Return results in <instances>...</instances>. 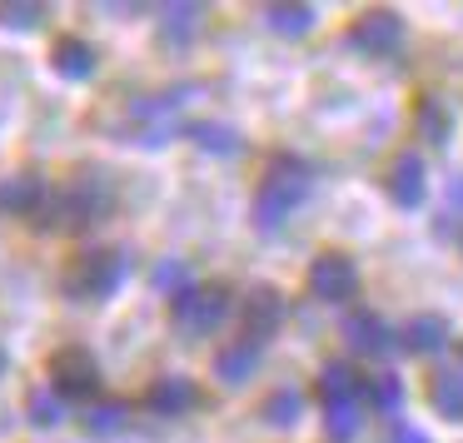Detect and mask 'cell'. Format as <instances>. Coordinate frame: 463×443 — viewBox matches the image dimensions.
Wrapping results in <instances>:
<instances>
[{
	"label": "cell",
	"instance_id": "6da1fadb",
	"mask_svg": "<svg viewBox=\"0 0 463 443\" xmlns=\"http://www.w3.org/2000/svg\"><path fill=\"white\" fill-rule=\"evenodd\" d=\"M309 184H314V174H309V165H304L299 155H274L269 170H264V180H260V190H254V230L260 234L284 230V220L299 210V200L309 194Z\"/></svg>",
	"mask_w": 463,
	"mask_h": 443
},
{
	"label": "cell",
	"instance_id": "7a4b0ae2",
	"mask_svg": "<svg viewBox=\"0 0 463 443\" xmlns=\"http://www.w3.org/2000/svg\"><path fill=\"white\" fill-rule=\"evenodd\" d=\"M41 214H55L51 224L55 230H71V234L95 230V224H105L115 214V184L100 170H80V174H71V184L61 194L45 200Z\"/></svg>",
	"mask_w": 463,
	"mask_h": 443
},
{
	"label": "cell",
	"instance_id": "3957f363",
	"mask_svg": "<svg viewBox=\"0 0 463 443\" xmlns=\"http://www.w3.org/2000/svg\"><path fill=\"white\" fill-rule=\"evenodd\" d=\"M230 289L224 284H190L184 294H175L170 304V324L184 334V339H200V334L220 329L224 314H230Z\"/></svg>",
	"mask_w": 463,
	"mask_h": 443
},
{
	"label": "cell",
	"instance_id": "277c9868",
	"mask_svg": "<svg viewBox=\"0 0 463 443\" xmlns=\"http://www.w3.org/2000/svg\"><path fill=\"white\" fill-rule=\"evenodd\" d=\"M125 269H130V259H125L120 250H85L80 259L65 269V294H71V299H110V294L120 289Z\"/></svg>",
	"mask_w": 463,
	"mask_h": 443
},
{
	"label": "cell",
	"instance_id": "5b68a950",
	"mask_svg": "<svg viewBox=\"0 0 463 443\" xmlns=\"http://www.w3.org/2000/svg\"><path fill=\"white\" fill-rule=\"evenodd\" d=\"M51 389L55 399H71V403H85L100 393V363H95L90 349L80 344H65V349L51 353Z\"/></svg>",
	"mask_w": 463,
	"mask_h": 443
},
{
	"label": "cell",
	"instance_id": "8992f818",
	"mask_svg": "<svg viewBox=\"0 0 463 443\" xmlns=\"http://www.w3.org/2000/svg\"><path fill=\"white\" fill-rule=\"evenodd\" d=\"M309 294H314V299H324V304L354 299V294H359V269H354L349 254H339V250L319 254V259L309 264Z\"/></svg>",
	"mask_w": 463,
	"mask_h": 443
},
{
	"label": "cell",
	"instance_id": "52a82bcc",
	"mask_svg": "<svg viewBox=\"0 0 463 443\" xmlns=\"http://www.w3.org/2000/svg\"><path fill=\"white\" fill-rule=\"evenodd\" d=\"M349 45L364 55H393L403 45V21L393 11H364L349 25Z\"/></svg>",
	"mask_w": 463,
	"mask_h": 443
},
{
	"label": "cell",
	"instance_id": "ba28073f",
	"mask_svg": "<svg viewBox=\"0 0 463 443\" xmlns=\"http://www.w3.org/2000/svg\"><path fill=\"white\" fill-rule=\"evenodd\" d=\"M284 324V294L274 284L244 294V339H254L264 349V339H274V329Z\"/></svg>",
	"mask_w": 463,
	"mask_h": 443
},
{
	"label": "cell",
	"instance_id": "9c48e42d",
	"mask_svg": "<svg viewBox=\"0 0 463 443\" xmlns=\"http://www.w3.org/2000/svg\"><path fill=\"white\" fill-rule=\"evenodd\" d=\"M45 200H51V184L41 180L35 170H21V174H5L0 180V210L5 214H41L45 210Z\"/></svg>",
	"mask_w": 463,
	"mask_h": 443
},
{
	"label": "cell",
	"instance_id": "30bf717a",
	"mask_svg": "<svg viewBox=\"0 0 463 443\" xmlns=\"http://www.w3.org/2000/svg\"><path fill=\"white\" fill-rule=\"evenodd\" d=\"M194 403H200V389H194L184 373H160V379L145 389V409L165 413V419H180V413H190Z\"/></svg>",
	"mask_w": 463,
	"mask_h": 443
},
{
	"label": "cell",
	"instance_id": "8fae6325",
	"mask_svg": "<svg viewBox=\"0 0 463 443\" xmlns=\"http://www.w3.org/2000/svg\"><path fill=\"white\" fill-rule=\"evenodd\" d=\"M389 200L403 204V210H413V204H423V190H429V174H423V160L419 155H399V160L389 165Z\"/></svg>",
	"mask_w": 463,
	"mask_h": 443
},
{
	"label": "cell",
	"instance_id": "7c38bea8",
	"mask_svg": "<svg viewBox=\"0 0 463 443\" xmlns=\"http://www.w3.org/2000/svg\"><path fill=\"white\" fill-rule=\"evenodd\" d=\"M254 369H260V344H254V339H230L220 353H214V379L230 383V389L250 383Z\"/></svg>",
	"mask_w": 463,
	"mask_h": 443
},
{
	"label": "cell",
	"instance_id": "4fadbf2b",
	"mask_svg": "<svg viewBox=\"0 0 463 443\" xmlns=\"http://www.w3.org/2000/svg\"><path fill=\"white\" fill-rule=\"evenodd\" d=\"M344 344H349L354 353H389L393 334L379 314H349V319H344Z\"/></svg>",
	"mask_w": 463,
	"mask_h": 443
},
{
	"label": "cell",
	"instance_id": "5bb4252c",
	"mask_svg": "<svg viewBox=\"0 0 463 443\" xmlns=\"http://www.w3.org/2000/svg\"><path fill=\"white\" fill-rule=\"evenodd\" d=\"M51 65H55V75H61V80H90V75H95L90 41H80V35H61V41H55V51H51Z\"/></svg>",
	"mask_w": 463,
	"mask_h": 443
},
{
	"label": "cell",
	"instance_id": "9a60e30c",
	"mask_svg": "<svg viewBox=\"0 0 463 443\" xmlns=\"http://www.w3.org/2000/svg\"><path fill=\"white\" fill-rule=\"evenodd\" d=\"M314 389H319V403H359L364 379L349 369V363H324Z\"/></svg>",
	"mask_w": 463,
	"mask_h": 443
},
{
	"label": "cell",
	"instance_id": "2e32d148",
	"mask_svg": "<svg viewBox=\"0 0 463 443\" xmlns=\"http://www.w3.org/2000/svg\"><path fill=\"white\" fill-rule=\"evenodd\" d=\"M449 344V319L443 314H419L403 324V349L409 353H439Z\"/></svg>",
	"mask_w": 463,
	"mask_h": 443
},
{
	"label": "cell",
	"instance_id": "e0dca14e",
	"mask_svg": "<svg viewBox=\"0 0 463 443\" xmlns=\"http://www.w3.org/2000/svg\"><path fill=\"white\" fill-rule=\"evenodd\" d=\"M184 135H190L200 150H210V155H240L244 150L240 130L224 125V120H190V125H184Z\"/></svg>",
	"mask_w": 463,
	"mask_h": 443
},
{
	"label": "cell",
	"instance_id": "ac0fdd59",
	"mask_svg": "<svg viewBox=\"0 0 463 443\" xmlns=\"http://www.w3.org/2000/svg\"><path fill=\"white\" fill-rule=\"evenodd\" d=\"M429 403L443 419H463V369H439L429 379Z\"/></svg>",
	"mask_w": 463,
	"mask_h": 443
},
{
	"label": "cell",
	"instance_id": "d6986e66",
	"mask_svg": "<svg viewBox=\"0 0 463 443\" xmlns=\"http://www.w3.org/2000/svg\"><path fill=\"white\" fill-rule=\"evenodd\" d=\"M314 21H319L314 5H299V0H289V5H264V25L274 35H309Z\"/></svg>",
	"mask_w": 463,
	"mask_h": 443
},
{
	"label": "cell",
	"instance_id": "ffe728a7",
	"mask_svg": "<svg viewBox=\"0 0 463 443\" xmlns=\"http://www.w3.org/2000/svg\"><path fill=\"white\" fill-rule=\"evenodd\" d=\"M413 125H419V135L429 145H449V135H453V120H449V110H443L439 95H423L419 110H413Z\"/></svg>",
	"mask_w": 463,
	"mask_h": 443
},
{
	"label": "cell",
	"instance_id": "44dd1931",
	"mask_svg": "<svg viewBox=\"0 0 463 443\" xmlns=\"http://www.w3.org/2000/svg\"><path fill=\"white\" fill-rule=\"evenodd\" d=\"M125 423H130V409H125L120 399L95 403V409L85 413V433H90V438H115V433H125Z\"/></svg>",
	"mask_w": 463,
	"mask_h": 443
},
{
	"label": "cell",
	"instance_id": "7402d4cb",
	"mask_svg": "<svg viewBox=\"0 0 463 443\" xmlns=\"http://www.w3.org/2000/svg\"><path fill=\"white\" fill-rule=\"evenodd\" d=\"M200 5H165L160 11V35L165 41H175V45H184L194 31H200Z\"/></svg>",
	"mask_w": 463,
	"mask_h": 443
},
{
	"label": "cell",
	"instance_id": "603a6c76",
	"mask_svg": "<svg viewBox=\"0 0 463 443\" xmlns=\"http://www.w3.org/2000/svg\"><path fill=\"white\" fill-rule=\"evenodd\" d=\"M299 409H304L299 389H274L269 399H264V423H274V429H294V423H299Z\"/></svg>",
	"mask_w": 463,
	"mask_h": 443
},
{
	"label": "cell",
	"instance_id": "cb8c5ba5",
	"mask_svg": "<svg viewBox=\"0 0 463 443\" xmlns=\"http://www.w3.org/2000/svg\"><path fill=\"white\" fill-rule=\"evenodd\" d=\"M364 393L373 399V409H379V413H399L403 409V379H399V373H373V379L364 383Z\"/></svg>",
	"mask_w": 463,
	"mask_h": 443
},
{
	"label": "cell",
	"instance_id": "d4e9b609",
	"mask_svg": "<svg viewBox=\"0 0 463 443\" xmlns=\"http://www.w3.org/2000/svg\"><path fill=\"white\" fill-rule=\"evenodd\" d=\"M324 433L334 443H349L359 433V403H324Z\"/></svg>",
	"mask_w": 463,
	"mask_h": 443
},
{
	"label": "cell",
	"instance_id": "484cf974",
	"mask_svg": "<svg viewBox=\"0 0 463 443\" xmlns=\"http://www.w3.org/2000/svg\"><path fill=\"white\" fill-rule=\"evenodd\" d=\"M0 25H5V31H41L45 5H35V0H5V5H0Z\"/></svg>",
	"mask_w": 463,
	"mask_h": 443
},
{
	"label": "cell",
	"instance_id": "4316f807",
	"mask_svg": "<svg viewBox=\"0 0 463 443\" xmlns=\"http://www.w3.org/2000/svg\"><path fill=\"white\" fill-rule=\"evenodd\" d=\"M150 284H155V289H165V294H184V289H190V264L170 254V259H160L150 269Z\"/></svg>",
	"mask_w": 463,
	"mask_h": 443
},
{
	"label": "cell",
	"instance_id": "83f0119b",
	"mask_svg": "<svg viewBox=\"0 0 463 443\" xmlns=\"http://www.w3.org/2000/svg\"><path fill=\"white\" fill-rule=\"evenodd\" d=\"M25 413H31L41 429H55V423H61V399H55V389H31L25 393Z\"/></svg>",
	"mask_w": 463,
	"mask_h": 443
},
{
	"label": "cell",
	"instance_id": "f1b7e54d",
	"mask_svg": "<svg viewBox=\"0 0 463 443\" xmlns=\"http://www.w3.org/2000/svg\"><path fill=\"white\" fill-rule=\"evenodd\" d=\"M389 443H429V433L413 429V423H403V419H393L389 423Z\"/></svg>",
	"mask_w": 463,
	"mask_h": 443
},
{
	"label": "cell",
	"instance_id": "f546056e",
	"mask_svg": "<svg viewBox=\"0 0 463 443\" xmlns=\"http://www.w3.org/2000/svg\"><path fill=\"white\" fill-rule=\"evenodd\" d=\"M458 214H463V174H458V180L449 184V214H443V220H439V230H449V224L458 220Z\"/></svg>",
	"mask_w": 463,
	"mask_h": 443
},
{
	"label": "cell",
	"instance_id": "4dcf8cb0",
	"mask_svg": "<svg viewBox=\"0 0 463 443\" xmlns=\"http://www.w3.org/2000/svg\"><path fill=\"white\" fill-rule=\"evenodd\" d=\"M0 369H5V353H0Z\"/></svg>",
	"mask_w": 463,
	"mask_h": 443
}]
</instances>
